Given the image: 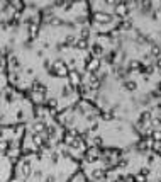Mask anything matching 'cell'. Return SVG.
Returning <instances> with one entry per match:
<instances>
[{
    "mask_svg": "<svg viewBox=\"0 0 161 182\" xmlns=\"http://www.w3.org/2000/svg\"><path fill=\"white\" fill-rule=\"evenodd\" d=\"M112 15L110 14H105V12H97L95 14V22L97 24H110L112 22Z\"/></svg>",
    "mask_w": 161,
    "mask_h": 182,
    "instance_id": "cell-1",
    "label": "cell"
},
{
    "mask_svg": "<svg viewBox=\"0 0 161 182\" xmlns=\"http://www.w3.org/2000/svg\"><path fill=\"white\" fill-rule=\"evenodd\" d=\"M129 14V7H127V4L126 2H121V4H117L115 5V15H119V17H126Z\"/></svg>",
    "mask_w": 161,
    "mask_h": 182,
    "instance_id": "cell-2",
    "label": "cell"
},
{
    "mask_svg": "<svg viewBox=\"0 0 161 182\" xmlns=\"http://www.w3.org/2000/svg\"><path fill=\"white\" fill-rule=\"evenodd\" d=\"M98 158H100V155H98V152H95V150H90V152H87V157H85V160H87V162H90V163L97 162Z\"/></svg>",
    "mask_w": 161,
    "mask_h": 182,
    "instance_id": "cell-3",
    "label": "cell"
},
{
    "mask_svg": "<svg viewBox=\"0 0 161 182\" xmlns=\"http://www.w3.org/2000/svg\"><path fill=\"white\" fill-rule=\"evenodd\" d=\"M20 174H22V177H29L31 174H32V169H31V163L29 162H26L24 165H22V169H20Z\"/></svg>",
    "mask_w": 161,
    "mask_h": 182,
    "instance_id": "cell-4",
    "label": "cell"
},
{
    "mask_svg": "<svg viewBox=\"0 0 161 182\" xmlns=\"http://www.w3.org/2000/svg\"><path fill=\"white\" fill-rule=\"evenodd\" d=\"M102 53H104V48H102V44H98V43L92 44V54H93L95 58H98Z\"/></svg>",
    "mask_w": 161,
    "mask_h": 182,
    "instance_id": "cell-5",
    "label": "cell"
},
{
    "mask_svg": "<svg viewBox=\"0 0 161 182\" xmlns=\"http://www.w3.org/2000/svg\"><path fill=\"white\" fill-rule=\"evenodd\" d=\"M124 88H126V90H129V92H132V90H136V88H137V83H136L134 80H127V82H124Z\"/></svg>",
    "mask_w": 161,
    "mask_h": 182,
    "instance_id": "cell-6",
    "label": "cell"
},
{
    "mask_svg": "<svg viewBox=\"0 0 161 182\" xmlns=\"http://www.w3.org/2000/svg\"><path fill=\"white\" fill-rule=\"evenodd\" d=\"M148 121H151V114H149V112H142L141 117H139V123L144 124V123H148Z\"/></svg>",
    "mask_w": 161,
    "mask_h": 182,
    "instance_id": "cell-7",
    "label": "cell"
},
{
    "mask_svg": "<svg viewBox=\"0 0 161 182\" xmlns=\"http://www.w3.org/2000/svg\"><path fill=\"white\" fill-rule=\"evenodd\" d=\"M151 54H153V56H158V58H160V54H161V48H160V46H153V48H151Z\"/></svg>",
    "mask_w": 161,
    "mask_h": 182,
    "instance_id": "cell-8",
    "label": "cell"
},
{
    "mask_svg": "<svg viewBox=\"0 0 161 182\" xmlns=\"http://www.w3.org/2000/svg\"><path fill=\"white\" fill-rule=\"evenodd\" d=\"M146 181H148V175H142L141 172L136 175V182H146Z\"/></svg>",
    "mask_w": 161,
    "mask_h": 182,
    "instance_id": "cell-9",
    "label": "cell"
},
{
    "mask_svg": "<svg viewBox=\"0 0 161 182\" xmlns=\"http://www.w3.org/2000/svg\"><path fill=\"white\" fill-rule=\"evenodd\" d=\"M122 179H124V182H136V175H126Z\"/></svg>",
    "mask_w": 161,
    "mask_h": 182,
    "instance_id": "cell-10",
    "label": "cell"
},
{
    "mask_svg": "<svg viewBox=\"0 0 161 182\" xmlns=\"http://www.w3.org/2000/svg\"><path fill=\"white\" fill-rule=\"evenodd\" d=\"M149 172H151V170L146 169V167H142V169H141V174H142V175H149Z\"/></svg>",
    "mask_w": 161,
    "mask_h": 182,
    "instance_id": "cell-11",
    "label": "cell"
},
{
    "mask_svg": "<svg viewBox=\"0 0 161 182\" xmlns=\"http://www.w3.org/2000/svg\"><path fill=\"white\" fill-rule=\"evenodd\" d=\"M156 68H160V70H161V56L156 60Z\"/></svg>",
    "mask_w": 161,
    "mask_h": 182,
    "instance_id": "cell-12",
    "label": "cell"
},
{
    "mask_svg": "<svg viewBox=\"0 0 161 182\" xmlns=\"http://www.w3.org/2000/svg\"><path fill=\"white\" fill-rule=\"evenodd\" d=\"M54 181H56V179H54L53 175H49V177H47V179H46V182H54Z\"/></svg>",
    "mask_w": 161,
    "mask_h": 182,
    "instance_id": "cell-13",
    "label": "cell"
},
{
    "mask_svg": "<svg viewBox=\"0 0 161 182\" xmlns=\"http://www.w3.org/2000/svg\"><path fill=\"white\" fill-rule=\"evenodd\" d=\"M105 4H115V0H105Z\"/></svg>",
    "mask_w": 161,
    "mask_h": 182,
    "instance_id": "cell-14",
    "label": "cell"
}]
</instances>
